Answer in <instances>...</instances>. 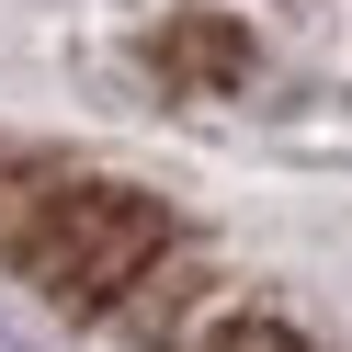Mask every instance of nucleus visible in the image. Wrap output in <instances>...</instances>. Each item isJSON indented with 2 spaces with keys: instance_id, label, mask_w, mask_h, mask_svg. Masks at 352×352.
Masks as SVG:
<instances>
[{
  "instance_id": "1",
  "label": "nucleus",
  "mask_w": 352,
  "mask_h": 352,
  "mask_svg": "<svg viewBox=\"0 0 352 352\" xmlns=\"http://www.w3.org/2000/svg\"><path fill=\"white\" fill-rule=\"evenodd\" d=\"M0 250L57 307H125V284L170 250V216L91 170H12L0 160Z\"/></svg>"
},
{
  "instance_id": "2",
  "label": "nucleus",
  "mask_w": 352,
  "mask_h": 352,
  "mask_svg": "<svg viewBox=\"0 0 352 352\" xmlns=\"http://www.w3.org/2000/svg\"><path fill=\"white\" fill-rule=\"evenodd\" d=\"M205 352H318L296 318H273V307H239V318H216V341Z\"/></svg>"
},
{
  "instance_id": "3",
  "label": "nucleus",
  "mask_w": 352,
  "mask_h": 352,
  "mask_svg": "<svg viewBox=\"0 0 352 352\" xmlns=\"http://www.w3.org/2000/svg\"><path fill=\"white\" fill-rule=\"evenodd\" d=\"M182 57V69H239V34L228 23H182V34H160V69Z\"/></svg>"
}]
</instances>
